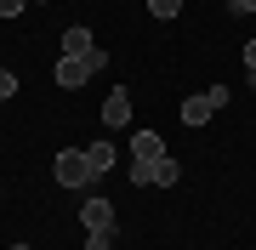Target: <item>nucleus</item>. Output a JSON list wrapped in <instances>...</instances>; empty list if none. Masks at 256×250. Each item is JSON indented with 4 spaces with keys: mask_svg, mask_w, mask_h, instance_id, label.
<instances>
[{
    "mask_svg": "<svg viewBox=\"0 0 256 250\" xmlns=\"http://www.w3.org/2000/svg\"><path fill=\"white\" fill-rule=\"evenodd\" d=\"M102 68H108V51H86V57H57V68H52V80L57 85H63V91H80V85L86 80H92V74H102Z\"/></svg>",
    "mask_w": 256,
    "mask_h": 250,
    "instance_id": "1",
    "label": "nucleus"
},
{
    "mask_svg": "<svg viewBox=\"0 0 256 250\" xmlns=\"http://www.w3.org/2000/svg\"><path fill=\"white\" fill-rule=\"evenodd\" d=\"M52 176H57L63 188H92V182H97V171H92V159H86V148H63V154L52 159Z\"/></svg>",
    "mask_w": 256,
    "mask_h": 250,
    "instance_id": "2",
    "label": "nucleus"
},
{
    "mask_svg": "<svg viewBox=\"0 0 256 250\" xmlns=\"http://www.w3.org/2000/svg\"><path fill=\"white\" fill-rule=\"evenodd\" d=\"M216 108H228V85H210V91L188 97V102H182V125H205Z\"/></svg>",
    "mask_w": 256,
    "mask_h": 250,
    "instance_id": "3",
    "label": "nucleus"
},
{
    "mask_svg": "<svg viewBox=\"0 0 256 250\" xmlns=\"http://www.w3.org/2000/svg\"><path fill=\"white\" fill-rule=\"evenodd\" d=\"M102 125H108V131L131 125V91H126V85H114V91H108V102H102Z\"/></svg>",
    "mask_w": 256,
    "mask_h": 250,
    "instance_id": "4",
    "label": "nucleus"
},
{
    "mask_svg": "<svg viewBox=\"0 0 256 250\" xmlns=\"http://www.w3.org/2000/svg\"><path fill=\"white\" fill-rule=\"evenodd\" d=\"M80 222H86V233H114V205L108 199H86Z\"/></svg>",
    "mask_w": 256,
    "mask_h": 250,
    "instance_id": "5",
    "label": "nucleus"
},
{
    "mask_svg": "<svg viewBox=\"0 0 256 250\" xmlns=\"http://www.w3.org/2000/svg\"><path fill=\"white\" fill-rule=\"evenodd\" d=\"M131 159H148V165L165 159V137L160 131H137V137H131Z\"/></svg>",
    "mask_w": 256,
    "mask_h": 250,
    "instance_id": "6",
    "label": "nucleus"
},
{
    "mask_svg": "<svg viewBox=\"0 0 256 250\" xmlns=\"http://www.w3.org/2000/svg\"><path fill=\"white\" fill-rule=\"evenodd\" d=\"M86 51H97V40H92V28H63V57H86Z\"/></svg>",
    "mask_w": 256,
    "mask_h": 250,
    "instance_id": "7",
    "label": "nucleus"
},
{
    "mask_svg": "<svg viewBox=\"0 0 256 250\" xmlns=\"http://www.w3.org/2000/svg\"><path fill=\"white\" fill-rule=\"evenodd\" d=\"M86 159H92V171L102 176V171H114V159H120V154H114V142H92V148H86Z\"/></svg>",
    "mask_w": 256,
    "mask_h": 250,
    "instance_id": "8",
    "label": "nucleus"
},
{
    "mask_svg": "<svg viewBox=\"0 0 256 250\" xmlns=\"http://www.w3.org/2000/svg\"><path fill=\"white\" fill-rule=\"evenodd\" d=\"M176 176H182V165H176V159H171V154H165V159H160V165H154V188H171V182H176Z\"/></svg>",
    "mask_w": 256,
    "mask_h": 250,
    "instance_id": "9",
    "label": "nucleus"
},
{
    "mask_svg": "<svg viewBox=\"0 0 256 250\" xmlns=\"http://www.w3.org/2000/svg\"><path fill=\"white\" fill-rule=\"evenodd\" d=\"M148 11H154V17H176V11H182V0H148Z\"/></svg>",
    "mask_w": 256,
    "mask_h": 250,
    "instance_id": "10",
    "label": "nucleus"
},
{
    "mask_svg": "<svg viewBox=\"0 0 256 250\" xmlns=\"http://www.w3.org/2000/svg\"><path fill=\"white\" fill-rule=\"evenodd\" d=\"M18 97V74H12V68H0V102H12Z\"/></svg>",
    "mask_w": 256,
    "mask_h": 250,
    "instance_id": "11",
    "label": "nucleus"
},
{
    "mask_svg": "<svg viewBox=\"0 0 256 250\" xmlns=\"http://www.w3.org/2000/svg\"><path fill=\"white\" fill-rule=\"evenodd\" d=\"M86 250H114V233H86Z\"/></svg>",
    "mask_w": 256,
    "mask_h": 250,
    "instance_id": "12",
    "label": "nucleus"
},
{
    "mask_svg": "<svg viewBox=\"0 0 256 250\" xmlns=\"http://www.w3.org/2000/svg\"><path fill=\"white\" fill-rule=\"evenodd\" d=\"M23 6L28 0H0V17H23Z\"/></svg>",
    "mask_w": 256,
    "mask_h": 250,
    "instance_id": "13",
    "label": "nucleus"
},
{
    "mask_svg": "<svg viewBox=\"0 0 256 250\" xmlns=\"http://www.w3.org/2000/svg\"><path fill=\"white\" fill-rule=\"evenodd\" d=\"M228 11H234V17H250V11H256V0H228Z\"/></svg>",
    "mask_w": 256,
    "mask_h": 250,
    "instance_id": "14",
    "label": "nucleus"
},
{
    "mask_svg": "<svg viewBox=\"0 0 256 250\" xmlns=\"http://www.w3.org/2000/svg\"><path fill=\"white\" fill-rule=\"evenodd\" d=\"M245 68H250V80H256V40L245 46Z\"/></svg>",
    "mask_w": 256,
    "mask_h": 250,
    "instance_id": "15",
    "label": "nucleus"
},
{
    "mask_svg": "<svg viewBox=\"0 0 256 250\" xmlns=\"http://www.w3.org/2000/svg\"><path fill=\"white\" fill-rule=\"evenodd\" d=\"M12 250H28V245H12Z\"/></svg>",
    "mask_w": 256,
    "mask_h": 250,
    "instance_id": "16",
    "label": "nucleus"
},
{
    "mask_svg": "<svg viewBox=\"0 0 256 250\" xmlns=\"http://www.w3.org/2000/svg\"><path fill=\"white\" fill-rule=\"evenodd\" d=\"M40 6H46V0H40Z\"/></svg>",
    "mask_w": 256,
    "mask_h": 250,
    "instance_id": "17",
    "label": "nucleus"
}]
</instances>
